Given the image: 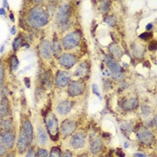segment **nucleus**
Segmentation results:
<instances>
[{"label":"nucleus","mask_w":157,"mask_h":157,"mask_svg":"<svg viewBox=\"0 0 157 157\" xmlns=\"http://www.w3.org/2000/svg\"><path fill=\"white\" fill-rule=\"evenodd\" d=\"M48 14L42 7L35 6L29 13V23L32 26L39 28L48 24Z\"/></svg>","instance_id":"1"},{"label":"nucleus","mask_w":157,"mask_h":157,"mask_svg":"<svg viewBox=\"0 0 157 157\" xmlns=\"http://www.w3.org/2000/svg\"><path fill=\"white\" fill-rule=\"evenodd\" d=\"M81 40V34L79 32H73L62 39V46L66 49H72L75 48Z\"/></svg>","instance_id":"2"},{"label":"nucleus","mask_w":157,"mask_h":157,"mask_svg":"<svg viewBox=\"0 0 157 157\" xmlns=\"http://www.w3.org/2000/svg\"><path fill=\"white\" fill-rule=\"evenodd\" d=\"M45 123L50 136H59V121L53 113H48L45 117Z\"/></svg>","instance_id":"3"},{"label":"nucleus","mask_w":157,"mask_h":157,"mask_svg":"<svg viewBox=\"0 0 157 157\" xmlns=\"http://www.w3.org/2000/svg\"><path fill=\"white\" fill-rule=\"evenodd\" d=\"M105 64H106V66L109 67V71L112 74L114 79L119 80V79L122 78V76H123L122 67H121V66H120L116 61L114 60L112 58H110V57H106V58H105Z\"/></svg>","instance_id":"4"},{"label":"nucleus","mask_w":157,"mask_h":157,"mask_svg":"<svg viewBox=\"0 0 157 157\" xmlns=\"http://www.w3.org/2000/svg\"><path fill=\"white\" fill-rule=\"evenodd\" d=\"M71 15V6L67 4L61 6L57 13V22L59 25L67 24Z\"/></svg>","instance_id":"5"},{"label":"nucleus","mask_w":157,"mask_h":157,"mask_svg":"<svg viewBox=\"0 0 157 157\" xmlns=\"http://www.w3.org/2000/svg\"><path fill=\"white\" fill-rule=\"evenodd\" d=\"M15 134L13 130L0 131V143L6 149H11L14 144Z\"/></svg>","instance_id":"6"},{"label":"nucleus","mask_w":157,"mask_h":157,"mask_svg":"<svg viewBox=\"0 0 157 157\" xmlns=\"http://www.w3.org/2000/svg\"><path fill=\"white\" fill-rule=\"evenodd\" d=\"M136 136H137V138L138 140L143 143V144H146V145H149V144H152L154 139H155V136L153 133L147 129L146 128H140L137 129L136 131Z\"/></svg>","instance_id":"7"},{"label":"nucleus","mask_w":157,"mask_h":157,"mask_svg":"<svg viewBox=\"0 0 157 157\" xmlns=\"http://www.w3.org/2000/svg\"><path fill=\"white\" fill-rule=\"evenodd\" d=\"M76 129V123L72 120H66L61 124V134L65 136L72 135Z\"/></svg>","instance_id":"8"},{"label":"nucleus","mask_w":157,"mask_h":157,"mask_svg":"<svg viewBox=\"0 0 157 157\" xmlns=\"http://www.w3.org/2000/svg\"><path fill=\"white\" fill-rule=\"evenodd\" d=\"M85 91V84L82 81H72L68 87V94L70 96H76L83 94Z\"/></svg>","instance_id":"9"},{"label":"nucleus","mask_w":157,"mask_h":157,"mask_svg":"<svg viewBox=\"0 0 157 157\" xmlns=\"http://www.w3.org/2000/svg\"><path fill=\"white\" fill-rule=\"evenodd\" d=\"M85 144V134L82 132L76 133L74 135L70 140V145L73 148L75 149H78V148H82L84 147Z\"/></svg>","instance_id":"10"},{"label":"nucleus","mask_w":157,"mask_h":157,"mask_svg":"<svg viewBox=\"0 0 157 157\" xmlns=\"http://www.w3.org/2000/svg\"><path fill=\"white\" fill-rule=\"evenodd\" d=\"M102 147L101 140L95 136V135H91L90 136V151L92 154L96 155L98 154Z\"/></svg>","instance_id":"11"},{"label":"nucleus","mask_w":157,"mask_h":157,"mask_svg":"<svg viewBox=\"0 0 157 157\" xmlns=\"http://www.w3.org/2000/svg\"><path fill=\"white\" fill-rule=\"evenodd\" d=\"M70 82V75L66 71H59L56 75V85L59 87H65Z\"/></svg>","instance_id":"12"},{"label":"nucleus","mask_w":157,"mask_h":157,"mask_svg":"<svg viewBox=\"0 0 157 157\" xmlns=\"http://www.w3.org/2000/svg\"><path fill=\"white\" fill-rule=\"evenodd\" d=\"M59 62L62 67H72L76 63V58L72 55V54H68V53H66V54H63L59 58Z\"/></svg>","instance_id":"13"},{"label":"nucleus","mask_w":157,"mask_h":157,"mask_svg":"<svg viewBox=\"0 0 157 157\" xmlns=\"http://www.w3.org/2000/svg\"><path fill=\"white\" fill-rule=\"evenodd\" d=\"M40 52L41 57H42L44 59H50L52 50H51L50 42H49L48 40H43V41L40 43Z\"/></svg>","instance_id":"14"},{"label":"nucleus","mask_w":157,"mask_h":157,"mask_svg":"<svg viewBox=\"0 0 157 157\" xmlns=\"http://www.w3.org/2000/svg\"><path fill=\"white\" fill-rule=\"evenodd\" d=\"M10 113V107L6 98H3L0 101V121L6 119Z\"/></svg>","instance_id":"15"},{"label":"nucleus","mask_w":157,"mask_h":157,"mask_svg":"<svg viewBox=\"0 0 157 157\" xmlns=\"http://www.w3.org/2000/svg\"><path fill=\"white\" fill-rule=\"evenodd\" d=\"M27 146H28V141L27 138L24 135V130H21L19 136H18V139H17V148L20 154L24 153L27 150Z\"/></svg>","instance_id":"16"},{"label":"nucleus","mask_w":157,"mask_h":157,"mask_svg":"<svg viewBox=\"0 0 157 157\" xmlns=\"http://www.w3.org/2000/svg\"><path fill=\"white\" fill-rule=\"evenodd\" d=\"M24 132L28 144H31L32 141L33 140V125L31 123V121L29 120H26L24 122Z\"/></svg>","instance_id":"17"},{"label":"nucleus","mask_w":157,"mask_h":157,"mask_svg":"<svg viewBox=\"0 0 157 157\" xmlns=\"http://www.w3.org/2000/svg\"><path fill=\"white\" fill-rule=\"evenodd\" d=\"M72 108V103L70 101H62L60 102L58 106H57V112L59 114V115H66L67 114Z\"/></svg>","instance_id":"18"},{"label":"nucleus","mask_w":157,"mask_h":157,"mask_svg":"<svg viewBox=\"0 0 157 157\" xmlns=\"http://www.w3.org/2000/svg\"><path fill=\"white\" fill-rule=\"evenodd\" d=\"M37 139L40 145H46L48 144V135L45 129L41 127H39L37 129Z\"/></svg>","instance_id":"19"},{"label":"nucleus","mask_w":157,"mask_h":157,"mask_svg":"<svg viewBox=\"0 0 157 157\" xmlns=\"http://www.w3.org/2000/svg\"><path fill=\"white\" fill-rule=\"evenodd\" d=\"M41 84L44 86L45 89H49L52 85V77L51 74L48 71H43L40 76Z\"/></svg>","instance_id":"20"},{"label":"nucleus","mask_w":157,"mask_h":157,"mask_svg":"<svg viewBox=\"0 0 157 157\" xmlns=\"http://www.w3.org/2000/svg\"><path fill=\"white\" fill-rule=\"evenodd\" d=\"M88 72H89V67H88L87 64H85V63H81V64L77 67V68H76V70H75V75H76V76H78V77H80V78H83V77L87 76Z\"/></svg>","instance_id":"21"},{"label":"nucleus","mask_w":157,"mask_h":157,"mask_svg":"<svg viewBox=\"0 0 157 157\" xmlns=\"http://www.w3.org/2000/svg\"><path fill=\"white\" fill-rule=\"evenodd\" d=\"M137 105H138V100H137L136 98H130V99H128V100H126V101L123 102V107H124V109H127V110L134 109Z\"/></svg>","instance_id":"22"},{"label":"nucleus","mask_w":157,"mask_h":157,"mask_svg":"<svg viewBox=\"0 0 157 157\" xmlns=\"http://www.w3.org/2000/svg\"><path fill=\"white\" fill-rule=\"evenodd\" d=\"M13 123L11 119H4L0 121V128L1 131H8V130H13Z\"/></svg>","instance_id":"23"},{"label":"nucleus","mask_w":157,"mask_h":157,"mask_svg":"<svg viewBox=\"0 0 157 157\" xmlns=\"http://www.w3.org/2000/svg\"><path fill=\"white\" fill-rule=\"evenodd\" d=\"M109 51H110V53L112 54V56L113 57H115V58H117V59H120L121 56L123 55V51H122V49L121 48L120 46H118L117 44H111L110 46H109Z\"/></svg>","instance_id":"24"},{"label":"nucleus","mask_w":157,"mask_h":157,"mask_svg":"<svg viewBox=\"0 0 157 157\" xmlns=\"http://www.w3.org/2000/svg\"><path fill=\"white\" fill-rule=\"evenodd\" d=\"M51 50L53 51V53H54V55H55L56 57L59 56V53L61 52L60 44L59 43V41H58L56 39L53 40V42H52V44H51Z\"/></svg>","instance_id":"25"},{"label":"nucleus","mask_w":157,"mask_h":157,"mask_svg":"<svg viewBox=\"0 0 157 157\" xmlns=\"http://www.w3.org/2000/svg\"><path fill=\"white\" fill-rule=\"evenodd\" d=\"M109 5H110L109 1H101L99 3V10L103 13H106L109 11Z\"/></svg>","instance_id":"26"},{"label":"nucleus","mask_w":157,"mask_h":157,"mask_svg":"<svg viewBox=\"0 0 157 157\" xmlns=\"http://www.w3.org/2000/svg\"><path fill=\"white\" fill-rule=\"evenodd\" d=\"M49 157H61L60 149L59 147H52L49 154Z\"/></svg>","instance_id":"27"},{"label":"nucleus","mask_w":157,"mask_h":157,"mask_svg":"<svg viewBox=\"0 0 157 157\" xmlns=\"http://www.w3.org/2000/svg\"><path fill=\"white\" fill-rule=\"evenodd\" d=\"M105 22H106V24L109 25V26H114L116 23H117V19H116V17L115 16H113V15H109L108 16L106 19H105Z\"/></svg>","instance_id":"28"},{"label":"nucleus","mask_w":157,"mask_h":157,"mask_svg":"<svg viewBox=\"0 0 157 157\" xmlns=\"http://www.w3.org/2000/svg\"><path fill=\"white\" fill-rule=\"evenodd\" d=\"M150 112H151V109L150 107L147 106V105H143L142 106V116L144 118H146L150 115Z\"/></svg>","instance_id":"29"},{"label":"nucleus","mask_w":157,"mask_h":157,"mask_svg":"<svg viewBox=\"0 0 157 157\" xmlns=\"http://www.w3.org/2000/svg\"><path fill=\"white\" fill-rule=\"evenodd\" d=\"M18 65H19V61H18L17 58L15 56H13L12 59V62H11V69H12V71L16 70Z\"/></svg>","instance_id":"30"},{"label":"nucleus","mask_w":157,"mask_h":157,"mask_svg":"<svg viewBox=\"0 0 157 157\" xmlns=\"http://www.w3.org/2000/svg\"><path fill=\"white\" fill-rule=\"evenodd\" d=\"M21 43H22V38H21V37H17V38L13 40V48L14 50H16L17 48H19V46L21 45Z\"/></svg>","instance_id":"31"},{"label":"nucleus","mask_w":157,"mask_h":157,"mask_svg":"<svg viewBox=\"0 0 157 157\" xmlns=\"http://www.w3.org/2000/svg\"><path fill=\"white\" fill-rule=\"evenodd\" d=\"M37 156L38 157H48V152L46 149H43V148H40L38 150V153H37Z\"/></svg>","instance_id":"32"},{"label":"nucleus","mask_w":157,"mask_h":157,"mask_svg":"<svg viewBox=\"0 0 157 157\" xmlns=\"http://www.w3.org/2000/svg\"><path fill=\"white\" fill-rule=\"evenodd\" d=\"M4 78H5V69H4V66L0 63V84L1 85L4 82Z\"/></svg>","instance_id":"33"},{"label":"nucleus","mask_w":157,"mask_h":157,"mask_svg":"<svg viewBox=\"0 0 157 157\" xmlns=\"http://www.w3.org/2000/svg\"><path fill=\"white\" fill-rule=\"evenodd\" d=\"M26 157H36V154L34 152V150L33 148H30L26 154Z\"/></svg>","instance_id":"34"},{"label":"nucleus","mask_w":157,"mask_h":157,"mask_svg":"<svg viewBox=\"0 0 157 157\" xmlns=\"http://www.w3.org/2000/svg\"><path fill=\"white\" fill-rule=\"evenodd\" d=\"M92 89H93V92H94V94L95 95H97L99 98H101V94H100V93H99L98 86H97L96 85H93V86H92Z\"/></svg>","instance_id":"35"},{"label":"nucleus","mask_w":157,"mask_h":157,"mask_svg":"<svg viewBox=\"0 0 157 157\" xmlns=\"http://www.w3.org/2000/svg\"><path fill=\"white\" fill-rule=\"evenodd\" d=\"M141 39H144V40H148L150 38H152V33H142L140 35Z\"/></svg>","instance_id":"36"},{"label":"nucleus","mask_w":157,"mask_h":157,"mask_svg":"<svg viewBox=\"0 0 157 157\" xmlns=\"http://www.w3.org/2000/svg\"><path fill=\"white\" fill-rule=\"evenodd\" d=\"M6 153V148L0 143V156H3Z\"/></svg>","instance_id":"37"},{"label":"nucleus","mask_w":157,"mask_h":157,"mask_svg":"<svg viewBox=\"0 0 157 157\" xmlns=\"http://www.w3.org/2000/svg\"><path fill=\"white\" fill-rule=\"evenodd\" d=\"M149 49L150 50H155L156 49V41L154 40L149 44Z\"/></svg>","instance_id":"38"},{"label":"nucleus","mask_w":157,"mask_h":157,"mask_svg":"<svg viewBox=\"0 0 157 157\" xmlns=\"http://www.w3.org/2000/svg\"><path fill=\"white\" fill-rule=\"evenodd\" d=\"M62 157H73L72 153L70 152V151H68V150H67L64 154H63V156Z\"/></svg>","instance_id":"39"},{"label":"nucleus","mask_w":157,"mask_h":157,"mask_svg":"<svg viewBox=\"0 0 157 157\" xmlns=\"http://www.w3.org/2000/svg\"><path fill=\"white\" fill-rule=\"evenodd\" d=\"M117 155L120 157H125V154H124L123 152H121V150L119 149V150L117 151Z\"/></svg>","instance_id":"40"},{"label":"nucleus","mask_w":157,"mask_h":157,"mask_svg":"<svg viewBox=\"0 0 157 157\" xmlns=\"http://www.w3.org/2000/svg\"><path fill=\"white\" fill-rule=\"evenodd\" d=\"M24 82H25V85H26L27 87H30V79H29V78L26 77V78L24 79Z\"/></svg>","instance_id":"41"},{"label":"nucleus","mask_w":157,"mask_h":157,"mask_svg":"<svg viewBox=\"0 0 157 157\" xmlns=\"http://www.w3.org/2000/svg\"><path fill=\"white\" fill-rule=\"evenodd\" d=\"M6 157H15V155H14V153L13 152H11V153H8Z\"/></svg>","instance_id":"42"},{"label":"nucleus","mask_w":157,"mask_h":157,"mask_svg":"<svg viewBox=\"0 0 157 157\" xmlns=\"http://www.w3.org/2000/svg\"><path fill=\"white\" fill-rule=\"evenodd\" d=\"M145 28H146V30H147V31H149V30H152V28H153V24H147Z\"/></svg>","instance_id":"43"},{"label":"nucleus","mask_w":157,"mask_h":157,"mask_svg":"<svg viewBox=\"0 0 157 157\" xmlns=\"http://www.w3.org/2000/svg\"><path fill=\"white\" fill-rule=\"evenodd\" d=\"M135 156L136 157H145V155H143V154H136L135 155Z\"/></svg>","instance_id":"44"},{"label":"nucleus","mask_w":157,"mask_h":157,"mask_svg":"<svg viewBox=\"0 0 157 157\" xmlns=\"http://www.w3.org/2000/svg\"><path fill=\"white\" fill-rule=\"evenodd\" d=\"M5 13H6L5 10H4L3 8H1V9H0V14H2V15H3V14H5Z\"/></svg>","instance_id":"45"},{"label":"nucleus","mask_w":157,"mask_h":157,"mask_svg":"<svg viewBox=\"0 0 157 157\" xmlns=\"http://www.w3.org/2000/svg\"><path fill=\"white\" fill-rule=\"evenodd\" d=\"M11 33H12V34L15 33V27H13L12 30H11Z\"/></svg>","instance_id":"46"},{"label":"nucleus","mask_w":157,"mask_h":157,"mask_svg":"<svg viewBox=\"0 0 157 157\" xmlns=\"http://www.w3.org/2000/svg\"><path fill=\"white\" fill-rule=\"evenodd\" d=\"M154 124H155V126H156V116H155V118H154Z\"/></svg>","instance_id":"47"},{"label":"nucleus","mask_w":157,"mask_h":157,"mask_svg":"<svg viewBox=\"0 0 157 157\" xmlns=\"http://www.w3.org/2000/svg\"><path fill=\"white\" fill-rule=\"evenodd\" d=\"M80 157H88L87 155H82V156H80Z\"/></svg>","instance_id":"48"}]
</instances>
